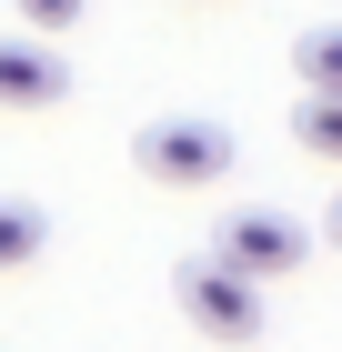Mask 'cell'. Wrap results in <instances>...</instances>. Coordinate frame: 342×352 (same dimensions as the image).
<instances>
[{"label": "cell", "mask_w": 342, "mask_h": 352, "mask_svg": "<svg viewBox=\"0 0 342 352\" xmlns=\"http://www.w3.org/2000/svg\"><path fill=\"white\" fill-rule=\"evenodd\" d=\"M131 171H151L161 191H202V182L232 171V131L202 121V111H161V121L131 131Z\"/></svg>", "instance_id": "obj_1"}, {"label": "cell", "mask_w": 342, "mask_h": 352, "mask_svg": "<svg viewBox=\"0 0 342 352\" xmlns=\"http://www.w3.org/2000/svg\"><path fill=\"white\" fill-rule=\"evenodd\" d=\"M302 252H312V232L292 212H272V201H242V212H222V232H211V262H232L242 282H282V272H302Z\"/></svg>", "instance_id": "obj_2"}, {"label": "cell", "mask_w": 342, "mask_h": 352, "mask_svg": "<svg viewBox=\"0 0 342 352\" xmlns=\"http://www.w3.org/2000/svg\"><path fill=\"white\" fill-rule=\"evenodd\" d=\"M171 292H182V312L211 332V342H262V282H242L232 262L191 252V262L171 272Z\"/></svg>", "instance_id": "obj_3"}, {"label": "cell", "mask_w": 342, "mask_h": 352, "mask_svg": "<svg viewBox=\"0 0 342 352\" xmlns=\"http://www.w3.org/2000/svg\"><path fill=\"white\" fill-rule=\"evenodd\" d=\"M61 91H71V71H61V51L41 41V30L0 41V111H51Z\"/></svg>", "instance_id": "obj_4"}, {"label": "cell", "mask_w": 342, "mask_h": 352, "mask_svg": "<svg viewBox=\"0 0 342 352\" xmlns=\"http://www.w3.org/2000/svg\"><path fill=\"white\" fill-rule=\"evenodd\" d=\"M41 252H51V212L41 201H0V272L41 262Z\"/></svg>", "instance_id": "obj_5"}, {"label": "cell", "mask_w": 342, "mask_h": 352, "mask_svg": "<svg viewBox=\"0 0 342 352\" xmlns=\"http://www.w3.org/2000/svg\"><path fill=\"white\" fill-rule=\"evenodd\" d=\"M292 141H302L312 162H342V91H302V111H292Z\"/></svg>", "instance_id": "obj_6"}, {"label": "cell", "mask_w": 342, "mask_h": 352, "mask_svg": "<svg viewBox=\"0 0 342 352\" xmlns=\"http://www.w3.org/2000/svg\"><path fill=\"white\" fill-rule=\"evenodd\" d=\"M292 71H302V91H342V21L302 30V41H292Z\"/></svg>", "instance_id": "obj_7"}, {"label": "cell", "mask_w": 342, "mask_h": 352, "mask_svg": "<svg viewBox=\"0 0 342 352\" xmlns=\"http://www.w3.org/2000/svg\"><path fill=\"white\" fill-rule=\"evenodd\" d=\"M21 10V30H41V41H61V30L81 21V0H10Z\"/></svg>", "instance_id": "obj_8"}, {"label": "cell", "mask_w": 342, "mask_h": 352, "mask_svg": "<svg viewBox=\"0 0 342 352\" xmlns=\"http://www.w3.org/2000/svg\"><path fill=\"white\" fill-rule=\"evenodd\" d=\"M322 232H332V242H342V201H332V221H322Z\"/></svg>", "instance_id": "obj_9"}, {"label": "cell", "mask_w": 342, "mask_h": 352, "mask_svg": "<svg viewBox=\"0 0 342 352\" xmlns=\"http://www.w3.org/2000/svg\"><path fill=\"white\" fill-rule=\"evenodd\" d=\"M182 10H202V0H182Z\"/></svg>", "instance_id": "obj_10"}]
</instances>
